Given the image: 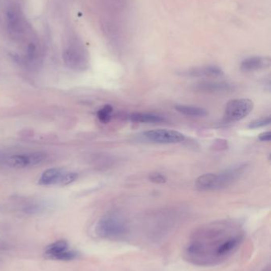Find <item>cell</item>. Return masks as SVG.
Here are the masks:
<instances>
[{
    "mask_svg": "<svg viewBox=\"0 0 271 271\" xmlns=\"http://www.w3.org/2000/svg\"><path fill=\"white\" fill-rule=\"evenodd\" d=\"M62 56L66 65L72 70L84 71L89 64L87 49L77 36L69 37Z\"/></svg>",
    "mask_w": 271,
    "mask_h": 271,
    "instance_id": "obj_3",
    "label": "cell"
},
{
    "mask_svg": "<svg viewBox=\"0 0 271 271\" xmlns=\"http://www.w3.org/2000/svg\"><path fill=\"white\" fill-rule=\"evenodd\" d=\"M180 76L192 78H217L224 75L222 69L216 65L195 67L179 73Z\"/></svg>",
    "mask_w": 271,
    "mask_h": 271,
    "instance_id": "obj_10",
    "label": "cell"
},
{
    "mask_svg": "<svg viewBox=\"0 0 271 271\" xmlns=\"http://www.w3.org/2000/svg\"><path fill=\"white\" fill-rule=\"evenodd\" d=\"M244 234L232 221H218L200 227L192 234L185 249L188 262L200 266H215L240 246Z\"/></svg>",
    "mask_w": 271,
    "mask_h": 271,
    "instance_id": "obj_1",
    "label": "cell"
},
{
    "mask_svg": "<svg viewBox=\"0 0 271 271\" xmlns=\"http://www.w3.org/2000/svg\"><path fill=\"white\" fill-rule=\"evenodd\" d=\"M144 137L148 141L158 144H177L184 141V134L178 131L167 129V128H159L153 130L146 131L144 132Z\"/></svg>",
    "mask_w": 271,
    "mask_h": 271,
    "instance_id": "obj_9",
    "label": "cell"
},
{
    "mask_svg": "<svg viewBox=\"0 0 271 271\" xmlns=\"http://www.w3.org/2000/svg\"><path fill=\"white\" fill-rule=\"evenodd\" d=\"M258 140L262 142H269L271 141V132L269 131L267 132H262L258 137Z\"/></svg>",
    "mask_w": 271,
    "mask_h": 271,
    "instance_id": "obj_21",
    "label": "cell"
},
{
    "mask_svg": "<svg viewBox=\"0 0 271 271\" xmlns=\"http://www.w3.org/2000/svg\"><path fill=\"white\" fill-rule=\"evenodd\" d=\"M247 169V164H238L219 174L212 173L211 190L225 188L239 179Z\"/></svg>",
    "mask_w": 271,
    "mask_h": 271,
    "instance_id": "obj_8",
    "label": "cell"
},
{
    "mask_svg": "<svg viewBox=\"0 0 271 271\" xmlns=\"http://www.w3.org/2000/svg\"><path fill=\"white\" fill-rule=\"evenodd\" d=\"M270 66V58L268 56H251L246 58L240 64V69L245 73L267 69Z\"/></svg>",
    "mask_w": 271,
    "mask_h": 271,
    "instance_id": "obj_12",
    "label": "cell"
},
{
    "mask_svg": "<svg viewBox=\"0 0 271 271\" xmlns=\"http://www.w3.org/2000/svg\"><path fill=\"white\" fill-rule=\"evenodd\" d=\"M6 19L8 33L15 40H21L29 30V25L18 5L10 6L6 14Z\"/></svg>",
    "mask_w": 271,
    "mask_h": 271,
    "instance_id": "obj_4",
    "label": "cell"
},
{
    "mask_svg": "<svg viewBox=\"0 0 271 271\" xmlns=\"http://www.w3.org/2000/svg\"><path fill=\"white\" fill-rule=\"evenodd\" d=\"M69 249V244L66 241H59L50 244L45 251V255L48 259H53L56 255Z\"/></svg>",
    "mask_w": 271,
    "mask_h": 271,
    "instance_id": "obj_15",
    "label": "cell"
},
{
    "mask_svg": "<svg viewBox=\"0 0 271 271\" xmlns=\"http://www.w3.org/2000/svg\"><path fill=\"white\" fill-rule=\"evenodd\" d=\"M149 180L157 184H163L167 181V178L163 174L155 172V173L149 174Z\"/></svg>",
    "mask_w": 271,
    "mask_h": 271,
    "instance_id": "obj_19",
    "label": "cell"
},
{
    "mask_svg": "<svg viewBox=\"0 0 271 271\" xmlns=\"http://www.w3.org/2000/svg\"><path fill=\"white\" fill-rule=\"evenodd\" d=\"M175 110L183 115L190 116V117H205L207 115V111L205 109L201 107H194V106L182 105L178 104L174 107Z\"/></svg>",
    "mask_w": 271,
    "mask_h": 271,
    "instance_id": "obj_14",
    "label": "cell"
},
{
    "mask_svg": "<svg viewBox=\"0 0 271 271\" xmlns=\"http://www.w3.org/2000/svg\"><path fill=\"white\" fill-rule=\"evenodd\" d=\"M129 226L128 221L119 214L110 213L103 216L96 226V233L106 240H119L128 235Z\"/></svg>",
    "mask_w": 271,
    "mask_h": 271,
    "instance_id": "obj_2",
    "label": "cell"
},
{
    "mask_svg": "<svg viewBox=\"0 0 271 271\" xmlns=\"http://www.w3.org/2000/svg\"><path fill=\"white\" fill-rule=\"evenodd\" d=\"M113 107L111 105L104 106L102 108L99 110L97 112V118L99 121H101L102 123L107 124L111 121L112 118Z\"/></svg>",
    "mask_w": 271,
    "mask_h": 271,
    "instance_id": "obj_16",
    "label": "cell"
},
{
    "mask_svg": "<svg viewBox=\"0 0 271 271\" xmlns=\"http://www.w3.org/2000/svg\"><path fill=\"white\" fill-rule=\"evenodd\" d=\"M213 148L214 150H225L228 148V141L225 140H216L213 142Z\"/></svg>",
    "mask_w": 271,
    "mask_h": 271,
    "instance_id": "obj_20",
    "label": "cell"
},
{
    "mask_svg": "<svg viewBox=\"0 0 271 271\" xmlns=\"http://www.w3.org/2000/svg\"><path fill=\"white\" fill-rule=\"evenodd\" d=\"M79 257V252L76 251H63L62 253L58 254L54 257V260L61 261H70L73 259H77Z\"/></svg>",
    "mask_w": 271,
    "mask_h": 271,
    "instance_id": "obj_17",
    "label": "cell"
},
{
    "mask_svg": "<svg viewBox=\"0 0 271 271\" xmlns=\"http://www.w3.org/2000/svg\"><path fill=\"white\" fill-rule=\"evenodd\" d=\"M128 118L135 123H160L165 121V118H162V116L147 113H132L128 116Z\"/></svg>",
    "mask_w": 271,
    "mask_h": 271,
    "instance_id": "obj_13",
    "label": "cell"
},
{
    "mask_svg": "<svg viewBox=\"0 0 271 271\" xmlns=\"http://www.w3.org/2000/svg\"><path fill=\"white\" fill-rule=\"evenodd\" d=\"M254 103L248 98H238L228 101L224 111V119L227 122H235L244 119L253 111Z\"/></svg>",
    "mask_w": 271,
    "mask_h": 271,
    "instance_id": "obj_6",
    "label": "cell"
},
{
    "mask_svg": "<svg viewBox=\"0 0 271 271\" xmlns=\"http://www.w3.org/2000/svg\"><path fill=\"white\" fill-rule=\"evenodd\" d=\"M47 158L48 155L46 152H24L9 156L6 159V164L15 168H29L42 164Z\"/></svg>",
    "mask_w": 271,
    "mask_h": 271,
    "instance_id": "obj_7",
    "label": "cell"
},
{
    "mask_svg": "<svg viewBox=\"0 0 271 271\" xmlns=\"http://www.w3.org/2000/svg\"><path fill=\"white\" fill-rule=\"evenodd\" d=\"M77 178L78 174L76 172L54 167L45 171L39 178V183L42 186H66L75 182Z\"/></svg>",
    "mask_w": 271,
    "mask_h": 271,
    "instance_id": "obj_5",
    "label": "cell"
},
{
    "mask_svg": "<svg viewBox=\"0 0 271 271\" xmlns=\"http://www.w3.org/2000/svg\"><path fill=\"white\" fill-rule=\"evenodd\" d=\"M235 89L234 86L225 82L202 81L196 83L193 90L198 92L209 93V94H222L231 92Z\"/></svg>",
    "mask_w": 271,
    "mask_h": 271,
    "instance_id": "obj_11",
    "label": "cell"
},
{
    "mask_svg": "<svg viewBox=\"0 0 271 271\" xmlns=\"http://www.w3.org/2000/svg\"><path fill=\"white\" fill-rule=\"evenodd\" d=\"M270 116H266V117H263V118L251 121V123L248 125V128H251V129H256V128H262V127L269 125L270 124Z\"/></svg>",
    "mask_w": 271,
    "mask_h": 271,
    "instance_id": "obj_18",
    "label": "cell"
}]
</instances>
